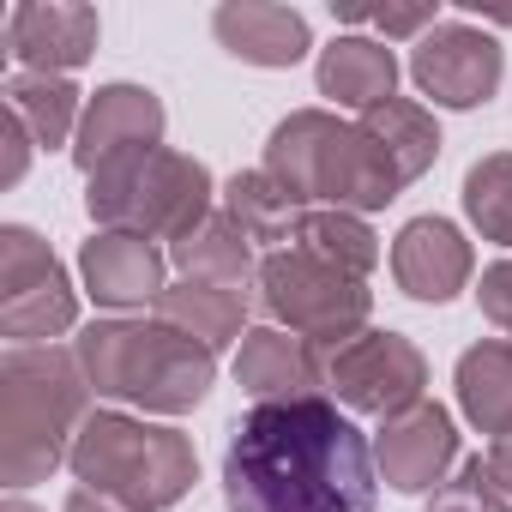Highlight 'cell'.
<instances>
[{
  "instance_id": "6da1fadb",
  "label": "cell",
  "mask_w": 512,
  "mask_h": 512,
  "mask_svg": "<svg viewBox=\"0 0 512 512\" xmlns=\"http://www.w3.org/2000/svg\"><path fill=\"white\" fill-rule=\"evenodd\" d=\"M229 512H374V440L332 398L253 404L223 452Z\"/></svg>"
},
{
  "instance_id": "7a4b0ae2",
  "label": "cell",
  "mask_w": 512,
  "mask_h": 512,
  "mask_svg": "<svg viewBox=\"0 0 512 512\" xmlns=\"http://www.w3.org/2000/svg\"><path fill=\"white\" fill-rule=\"evenodd\" d=\"M85 398L91 380L79 368V350L25 344L0 356V476L13 494L73 458V440L91 416Z\"/></svg>"
},
{
  "instance_id": "3957f363",
  "label": "cell",
  "mask_w": 512,
  "mask_h": 512,
  "mask_svg": "<svg viewBox=\"0 0 512 512\" xmlns=\"http://www.w3.org/2000/svg\"><path fill=\"white\" fill-rule=\"evenodd\" d=\"M260 169L320 211H380L404 193V175L386 163V151L326 109H296L290 121H278Z\"/></svg>"
},
{
  "instance_id": "277c9868",
  "label": "cell",
  "mask_w": 512,
  "mask_h": 512,
  "mask_svg": "<svg viewBox=\"0 0 512 512\" xmlns=\"http://www.w3.org/2000/svg\"><path fill=\"white\" fill-rule=\"evenodd\" d=\"M73 350H79L85 380L103 398L139 404L151 416H181V410L205 404V392L217 380V356L163 320H151V326L145 320H97V326H85V338Z\"/></svg>"
},
{
  "instance_id": "5b68a950",
  "label": "cell",
  "mask_w": 512,
  "mask_h": 512,
  "mask_svg": "<svg viewBox=\"0 0 512 512\" xmlns=\"http://www.w3.org/2000/svg\"><path fill=\"white\" fill-rule=\"evenodd\" d=\"M67 464L79 488H97L133 512H163L187 500V488L199 482V452L181 428L133 422L121 410H91Z\"/></svg>"
},
{
  "instance_id": "8992f818",
  "label": "cell",
  "mask_w": 512,
  "mask_h": 512,
  "mask_svg": "<svg viewBox=\"0 0 512 512\" xmlns=\"http://www.w3.org/2000/svg\"><path fill=\"white\" fill-rule=\"evenodd\" d=\"M85 211L97 229L145 235V241H187L211 217V169L199 157H181L169 145L133 151L91 175Z\"/></svg>"
},
{
  "instance_id": "52a82bcc",
  "label": "cell",
  "mask_w": 512,
  "mask_h": 512,
  "mask_svg": "<svg viewBox=\"0 0 512 512\" xmlns=\"http://www.w3.org/2000/svg\"><path fill=\"white\" fill-rule=\"evenodd\" d=\"M260 302L284 332H296L320 350H338L368 332L374 290H368V278L326 266L308 247H278L260 260Z\"/></svg>"
},
{
  "instance_id": "ba28073f",
  "label": "cell",
  "mask_w": 512,
  "mask_h": 512,
  "mask_svg": "<svg viewBox=\"0 0 512 512\" xmlns=\"http://www.w3.org/2000/svg\"><path fill=\"white\" fill-rule=\"evenodd\" d=\"M73 320H79V296L61 260L49 253V241L25 223H7L0 229V338H13V350H25L73 332Z\"/></svg>"
},
{
  "instance_id": "9c48e42d",
  "label": "cell",
  "mask_w": 512,
  "mask_h": 512,
  "mask_svg": "<svg viewBox=\"0 0 512 512\" xmlns=\"http://www.w3.org/2000/svg\"><path fill=\"white\" fill-rule=\"evenodd\" d=\"M326 386L338 404L386 422V416H404L410 404H422L428 362L404 332H362L326 356Z\"/></svg>"
},
{
  "instance_id": "30bf717a",
  "label": "cell",
  "mask_w": 512,
  "mask_h": 512,
  "mask_svg": "<svg viewBox=\"0 0 512 512\" xmlns=\"http://www.w3.org/2000/svg\"><path fill=\"white\" fill-rule=\"evenodd\" d=\"M410 79L422 85V97H434L440 109H476L500 91L506 79V55L488 31L464 25V19H440L428 37H416L410 49Z\"/></svg>"
},
{
  "instance_id": "8fae6325",
  "label": "cell",
  "mask_w": 512,
  "mask_h": 512,
  "mask_svg": "<svg viewBox=\"0 0 512 512\" xmlns=\"http://www.w3.org/2000/svg\"><path fill=\"white\" fill-rule=\"evenodd\" d=\"M163 145V103L145 85H103L79 121L73 139V163L85 175H103L109 163L133 157V151H157Z\"/></svg>"
},
{
  "instance_id": "7c38bea8",
  "label": "cell",
  "mask_w": 512,
  "mask_h": 512,
  "mask_svg": "<svg viewBox=\"0 0 512 512\" xmlns=\"http://www.w3.org/2000/svg\"><path fill=\"white\" fill-rule=\"evenodd\" d=\"M452 458H458L452 416L440 404H428V398L410 404L404 416H386L380 434H374V464L398 494H428L434 482H446Z\"/></svg>"
},
{
  "instance_id": "4fadbf2b",
  "label": "cell",
  "mask_w": 512,
  "mask_h": 512,
  "mask_svg": "<svg viewBox=\"0 0 512 512\" xmlns=\"http://www.w3.org/2000/svg\"><path fill=\"white\" fill-rule=\"evenodd\" d=\"M235 386L253 404H290V398H320L326 386V356L320 344L284 332V326H253L235 356Z\"/></svg>"
},
{
  "instance_id": "5bb4252c",
  "label": "cell",
  "mask_w": 512,
  "mask_h": 512,
  "mask_svg": "<svg viewBox=\"0 0 512 512\" xmlns=\"http://www.w3.org/2000/svg\"><path fill=\"white\" fill-rule=\"evenodd\" d=\"M103 25L91 7H43V0H25V7L7 13V55L25 61V73H73L91 61Z\"/></svg>"
},
{
  "instance_id": "9a60e30c",
  "label": "cell",
  "mask_w": 512,
  "mask_h": 512,
  "mask_svg": "<svg viewBox=\"0 0 512 512\" xmlns=\"http://www.w3.org/2000/svg\"><path fill=\"white\" fill-rule=\"evenodd\" d=\"M470 272H476L470 241L446 217H410L392 241V278L416 302H452L470 284Z\"/></svg>"
},
{
  "instance_id": "2e32d148",
  "label": "cell",
  "mask_w": 512,
  "mask_h": 512,
  "mask_svg": "<svg viewBox=\"0 0 512 512\" xmlns=\"http://www.w3.org/2000/svg\"><path fill=\"white\" fill-rule=\"evenodd\" d=\"M79 272H85V290L103 302V308H157V296L169 290L163 284V247L145 241V235H115V229H97L79 253Z\"/></svg>"
},
{
  "instance_id": "e0dca14e",
  "label": "cell",
  "mask_w": 512,
  "mask_h": 512,
  "mask_svg": "<svg viewBox=\"0 0 512 512\" xmlns=\"http://www.w3.org/2000/svg\"><path fill=\"white\" fill-rule=\"evenodd\" d=\"M211 31L247 67H296L308 55V19L296 7H272V0H229L211 13Z\"/></svg>"
},
{
  "instance_id": "ac0fdd59",
  "label": "cell",
  "mask_w": 512,
  "mask_h": 512,
  "mask_svg": "<svg viewBox=\"0 0 512 512\" xmlns=\"http://www.w3.org/2000/svg\"><path fill=\"white\" fill-rule=\"evenodd\" d=\"M157 320L187 332L193 344H205L211 356L235 338H247V290H229V284H205V278H181L157 296Z\"/></svg>"
},
{
  "instance_id": "d6986e66",
  "label": "cell",
  "mask_w": 512,
  "mask_h": 512,
  "mask_svg": "<svg viewBox=\"0 0 512 512\" xmlns=\"http://www.w3.org/2000/svg\"><path fill=\"white\" fill-rule=\"evenodd\" d=\"M223 211L241 223V235L253 241V247H296V235H302V217H308V205L278 181V175H266V169H241L229 187H223Z\"/></svg>"
},
{
  "instance_id": "ffe728a7",
  "label": "cell",
  "mask_w": 512,
  "mask_h": 512,
  "mask_svg": "<svg viewBox=\"0 0 512 512\" xmlns=\"http://www.w3.org/2000/svg\"><path fill=\"white\" fill-rule=\"evenodd\" d=\"M392 85H398V61H392V49L386 43H374V37H338L326 55H320V91L332 97V103H344V109H374V103H386L392 97Z\"/></svg>"
},
{
  "instance_id": "44dd1931",
  "label": "cell",
  "mask_w": 512,
  "mask_h": 512,
  "mask_svg": "<svg viewBox=\"0 0 512 512\" xmlns=\"http://www.w3.org/2000/svg\"><path fill=\"white\" fill-rule=\"evenodd\" d=\"M175 266H181V278H205V284H229V290H247L260 278L253 241L241 235V223L229 211H211L187 241H175Z\"/></svg>"
},
{
  "instance_id": "7402d4cb",
  "label": "cell",
  "mask_w": 512,
  "mask_h": 512,
  "mask_svg": "<svg viewBox=\"0 0 512 512\" xmlns=\"http://www.w3.org/2000/svg\"><path fill=\"white\" fill-rule=\"evenodd\" d=\"M356 127L386 151V163L404 175V187L440 157V127H434V115H428L422 103H410V97H386V103H374Z\"/></svg>"
},
{
  "instance_id": "603a6c76",
  "label": "cell",
  "mask_w": 512,
  "mask_h": 512,
  "mask_svg": "<svg viewBox=\"0 0 512 512\" xmlns=\"http://www.w3.org/2000/svg\"><path fill=\"white\" fill-rule=\"evenodd\" d=\"M458 404L482 434H506L512 428V344L488 338L470 344L458 356Z\"/></svg>"
},
{
  "instance_id": "cb8c5ba5",
  "label": "cell",
  "mask_w": 512,
  "mask_h": 512,
  "mask_svg": "<svg viewBox=\"0 0 512 512\" xmlns=\"http://www.w3.org/2000/svg\"><path fill=\"white\" fill-rule=\"evenodd\" d=\"M7 109L31 127V139L37 145H67V139H79L73 127H79V85L73 79H61V73H13L7 79Z\"/></svg>"
},
{
  "instance_id": "d4e9b609",
  "label": "cell",
  "mask_w": 512,
  "mask_h": 512,
  "mask_svg": "<svg viewBox=\"0 0 512 512\" xmlns=\"http://www.w3.org/2000/svg\"><path fill=\"white\" fill-rule=\"evenodd\" d=\"M296 247L320 253L326 266H338V272H350V278H368V272L380 266V235H374L356 211H308Z\"/></svg>"
},
{
  "instance_id": "484cf974",
  "label": "cell",
  "mask_w": 512,
  "mask_h": 512,
  "mask_svg": "<svg viewBox=\"0 0 512 512\" xmlns=\"http://www.w3.org/2000/svg\"><path fill=\"white\" fill-rule=\"evenodd\" d=\"M464 211H470V223L488 241L512 247V151H494V157L470 163V175H464Z\"/></svg>"
},
{
  "instance_id": "4316f807",
  "label": "cell",
  "mask_w": 512,
  "mask_h": 512,
  "mask_svg": "<svg viewBox=\"0 0 512 512\" xmlns=\"http://www.w3.org/2000/svg\"><path fill=\"white\" fill-rule=\"evenodd\" d=\"M428 512H512V500L494 488L488 464H482V458H470L452 482H440V488H434Z\"/></svg>"
},
{
  "instance_id": "83f0119b",
  "label": "cell",
  "mask_w": 512,
  "mask_h": 512,
  "mask_svg": "<svg viewBox=\"0 0 512 512\" xmlns=\"http://www.w3.org/2000/svg\"><path fill=\"white\" fill-rule=\"evenodd\" d=\"M344 19H368V25H380L386 37H428L440 19H434V7H380V13H368V7H344Z\"/></svg>"
},
{
  "instance_id": "f1b7e54d",
  "label": "cell",
  "mask_w": 512,
  "mask_h": 512,
  "mask_svg": "<svg viewBox=\"0 0 512 512\" xmlns=\"http://www.w3.org/2000/svg\"><path fill=\"white\" fill-rule=\"evenodd\" d=\"M476 302H482V314H488L500 332H512V260H494V266L482 272Z\"/></svg>"
},
{
  "instance_id": "f546056e",
  "label": "cell",
  "mask_w": 512,
  "mask_h": 512,
  "mask_svg": "<svg viewBox=\"0 0 512 512\" xmlns=\"http://www.w3.org/2000/svg\"><path fill=\"white\" fill-rule=\"evenodd\" d=\"M31 145H37V139H31V127H25V121L7 109V169H0V187H13V181L25 175V163H31Z\"/></svg>"
},
{
  "instance_id": "4dcf8cb0",
  "label": "cell",
  "mask_w": 512,
  "mask_h": 512,
  "mask_svg": "<svg viewBox=\"0 0 512 512\" xmlns=\"http://www.w3.org/2000/svg\"><path fill=\"white\" fill-rule=\"evenodd\" d=\"M482 464H488V476H494V488H500V494L512 500V428L488 440V458H482Z\"/></svg>"
},
{
  "instance_id": "1f68e13d",
  "label": "cell",
  "mask_w": 512,
  "mask_h": 512,
  "mask_svg": "<svg viewBox=\"0 0 512 512\" xmlns=\"http://www.w3.org/2000/svg\"><path fill=\"white\" fill-rule=\"evenodd\" d=\"M67 512H133V506H121V500H109L97 488H73L67 494Z\"/></svg>"
},
{
  "instance_id": "d6a6232c",
  "label": "cell",
  "mask_w": 512,
  "mask_h": 512,
  "mask_svg": "<svg viewBox=\"0 0 512 512\" xmlns=\"http://www.w3.org/2000/svg\"><path fill=\"white\" fill-rule=\"evenodd\" d=\"M0 512H37V506H31V500H25V494H13V500H7V506H0Z\"/></svg>"
}]
</instances>
